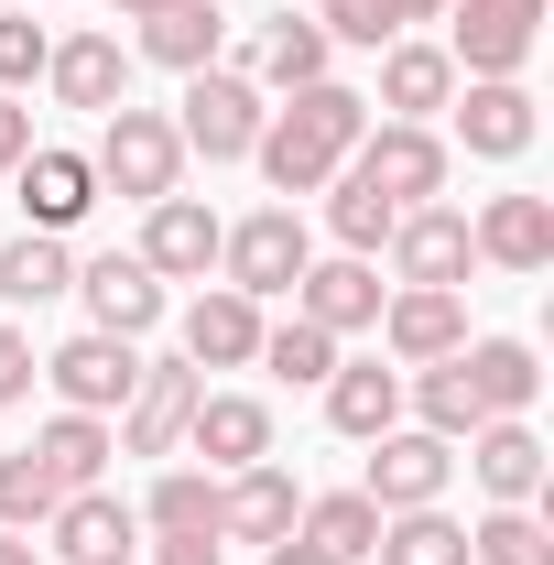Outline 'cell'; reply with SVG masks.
I'll list each match as a JSON object with an SVG mask.
<instances>
[{
  "instance_id": "6da1fadb",
  "label": "cell",
  "mask_w": 554,
  "mask_h": 565,
  "mask_svg": "<svg viewBox=\"0 0 554 565\" xmlns=\"http://www.w3.org/2000/svg\"><path fill=\"white\" fill-rule=\"evenodd\" d=\"M359 131H370V98L338 87V76H316V87H294L273 120H262L251 163L273 174V196H327V174L359 152Z\"/></svg>"
},
{
  "instance_id": "7a4b0ae2",
  "label": "cell",
  "mask_w": 554,
  "mask_h": 565,
  "mask_svg": "<svg viewBox=\"0 0 554 565\" xmlns=\"http://www.w3.org/2000/svg\"><path fill=\"white\" fill-rule=\"evenodd\" d=\"M87 174H98V196L152 207V196H174V185H185V141H174V120H163V109H131V98H120V109L98 120Z\"/></svg>"
},
{
  "instance_id": "3957f363",
  "label": "cell",
  "mask_w": 554,
  "mask_h": 565,
  "mask_svg": "<svg viewBox=\"0 0 554 565\" xmlns=\"http://www.w3.org/2000/svg\"><path fill=\"white\" fill-rule=\"evenodd\" d=\"M305 262H316V228H305V207H251L228 239H217V273H228V294H251V305L294 294V282H305Z\"/></svg>"
},
{
  "instance_id": "277c9868",
  "label": "cell",
  "mask_w": 554,
  "mask_h": 565,
  "mask_svg": "<svg viewBox=\"0 0 554 565\" xmlns=\"http://www.w3.org/2000/svg\"><path fill=\"white\" fill-rule=\"evenodd\" d=\"M174 109H185L174 141H185V152H207V163H239V152L262 141V120H273V109H262V87H251L239 66H196Z\"/></svg>"
},
{
  "instance_id": "5b68a950",
  "label": "cell",
  "mask_w": 554,
  "mask_h": 565,
  "mask_svg": "<svg viewBox=\"0 0 554 565\" xmlns=\"http://www.w3.org/2000/svg\"><path fill=\"white\" fill-rule=\"evenodd\" d=\"M457 33H446V66L457 76H522L533 66V44H544V0H468V11H446Z\"/></svg>"
},
{
  "instance_id": "8992f818",
  "label": "cell",
  "mask_w": 554,
  "mask_h": 565,
  "mask_svg": "<svg viewBox=\"0 0 554 565\" xmlns=\"http://www.w3.org/2000/svg\"><path fill=\"white\" fill-rule=\"evenodd\" d=\"M348 174H370L392 207H435L446 196V141H435V120H381V131H359Z\"/></svg>"
},
{
  "instance_id": "52a82bcc",
  "label": "cell",
  "mask_w": 554,
  "mask_h": 565,
  "mask_svg": "<svg viewBox=\"0 0 554 565\" xmlns=\"http://www.w3.org/2000/svg\"><path fill=\"white\" fill-rule=\"evenodd\" d=\"M381 250H392V273H403V282H424V294H468V273H479L468 207H403Z\"/></svg>"
},
{
  "instance_id": "ba28073f",
  "label": "cell",
  "mask_w": 554,
  "mask_h": 565,
  "mask_svg": "<svg viewBox=\"0 0 554 565\" xmlns=\"http://www.w3.org/2000/svg\"><path fill=\"white\" fill-rule=\"evenodd\" d=\"M196 392H207L196 359H141L131 403H120V457H174V446H185V414H196Z\"/></svg>"
},
{
  "instance_id": "9c48e42d",
  "label": "cell",
  "mask_w": 554,
  "mask_h": 565,
  "mask_svg": "<svg viewBox=\"0 0 554 565\" xmlns=\"http://www.w3.org/2000/svg\"><path fill=\"white\" fill-rule=\"evenodd\" d=\"M76 305H87V327H98V338H152V327H163V282L141 273V250H98V262H76V282H66Z\"/></svg>"
},
{
  "instance_id": "30bf717a",
  "label": "cell",
  "mask_w": 554,
  "mask_h": 565,
  "mask_svg": "<svg viewBox=\"0 0 554 565\" xmlns=\"http://www.w3.org/2000/svg\"><path fill=\"white\" fill-rule=\"evenodd\" d=\"M446 479H457V446H446V435H403V424H392V435H370V479H359V490H370V511H424V500H446Z\"/></svg>"
},
{
  "instance_id": "8fae6325",
  "label": "cell",
  "mask_w": 554,
  "mask_h": 565,
  "mask_svg": "<svg viewBox=\"0 0 554 565\" xmlns=\"http://www.w3.org/2000/svg\"><path fill=\"white\" fill-rule=\"evenodd\" d=\"M44 381H55V403H66V414H120V403H131V381H141V349H131V338L76 327L66 349L44 359Z\"/></svg>"
},
{
  "instance_id": "7c38bea8",
  "label": "cell",
  "mask_w": 554,
  "mask_h": 565,
  "mask_svg": "<svg viewBox=\"0 0 554 565\" xmlns=\"http://www.w3.org/2000/svg\"><path fill=\"white\" fill-rule=\"evenodd\" d=\"M185 457H207V479L262 468V457H273V403H262V392H196V414H185Z\"/></svg>"
},
{
  "instance_id": "4fadbf2b",
  "label": "cell",
  "mask_w": 554,
  "mask_h": 565,
  "mask_svg": "<svg viewBox=\"0 0 554 565\" xmlns=\"http://www.w3.org/2000/svg\"><path fill=\"white\" fill-rule=\"evenodd\" d=\"M11 185H22V228H44V239H66L76 217L98 207V174H87V152H66V141H33L11 163Z\"/></svg>"
},
{
  "instance_id": "5bb4252c",
  "label": "cell",
  "mask_w": 554,
  "mask_h": 565,
  "mask_svg": "<svg viewBox=\"0 0 554 565\" xmlns=\"http://www.w3.org/2000/svg\"><path fill=\"white\" fill-rule=\"evenodd\" d=\"M217 207H196V196H152V217H141V273L152 282H207L217 273Z\"/></svg>"
},
{
  "instance_id": "9a60e30c",
  "label": "cell",
  "mask_w": 554,
  "mask_h": 565,
  "mask_svg": "<svg viewBox=\"0 0 554 565\" xmlns=\"http://www.w3.org/2000/svg\"><path fill=\"white\" fill-rule=\"evenodd\" d=\"M381 349L403 359V370H424V359H457V349H468V294H424V282L381 294Z\"/></svg>"
},
{
  "instance_id": "2e32d148",
  "label": "cell",
  "mask_w": 554,
  "mask_h": 565,
  "mask_svg": "<svg viewBox=\"0 0 554 565\" xmlns=\"http://www.w3.org/2000/svg\"><path fill=\"white\" fill-rule=\"evenodd\" d=\"M446 109H457V141H468L479 163L533 152V87H522V76H468V98H446Z\"/></svg>"
},
{
  "instance_id": "e0dca14e",
  "label": "cell",
  "mask_w": 554,
  "mask_h": 565,
  "mask_svg": "<svg viewBox=\"0 0 554 565\" xmlns=\"http://www.w3.org/2000/svg\"><path fill=\"white\" fill-rule=\"evenodd\" d=\"M294 316H305V327H327V338H359V327H381V273H370L359 250H338V262H305V282H294Z\"/></svg>"
},
{
  "instance_id": "ac0fdd59",
  "label": "cell",
  "mask_w": 554,
  "mask_h": 565,
  "mask_svg": "<svg viewBox=\"0 0 554 565\" xmlns=\"http://www.w3.org/2000/svg\"><path fill=\"white\" fill-rule=\"evenodd\" d=\"M294 511H305V490L283 479L273 457H262V468H228V479H217V544H283Z\"/></svg>"
},
{
  "instance_id": "d6986e66",
  "label": "cell",
  "mask_w": 554,
  "mask_h": 565,
  "mask_svg": "<svg viewBox=\"0 0 554 565\" xmlns=\"http://www.w3.org/2000/svg\"><path fill=\"white\" fill-rule=\"evenodd\" d=\"M44 87H55L66 109H87V120H109V109L131 98V55H120L109 33H66V44L44 55Z\"/></svg>"
},
{
  "instance_id": "ffe728a7",
  "label": "cell",
  "mask_w": 554,
  "mask_h": 565,
  "mask_svg": "<svg viewBox=\"0 0 554 565\" xmlns=\"http://www.w3.org/2000/svg\"><path fill=\"white\" fill-rule=\"evenodd\" d=\"M185 359H196V370H251V359H262V305L228 294V282H207V294L185 305Z\"/></svg>"
},
{
  "instance_id": "44dd1931",
  "label": "cell",
  "mask_w": 554,
  "mask_h": 565,
  "mask_svg": "<svg viewBox=\"0 0 554 565\" xmlns=\"http://www.w3.org/2000/svg\"><path fill=\"white\" fill-rule=\"evenodd\" d=\"M131 533H141V511L120 490H66V500H55V522H44V555H66V565L131 555Z\"/></svg>"
},
{
  "instance_id": "7402d4cb",
  "label": "cell",
  "mask_w": 554,
  "mask_h": 565,
  "mask_svg": "<svg viewBox=\"0 0 554 565\" xmlns=\"http://www.w3.org/2000/svg\"><path fill=\"white\" fill-rule=\"evenodd\" d=\"M316 392H327V424H338V435H359V446L403 424V370H381V359H338Z\"/></svg>"
},
{
  "instance_id": "603a6c76",
  "label": "cell",
  "mask_w": 554,
  "mask_h": 565,
  "mask_svg": "<svg viewBox=\"0 0 554 565\" xmlns=\"http://www.w3.org/2000/svg\"><path fill=\"white\" fill-rule=\"evenodd\" d=\"M468 239H479V262H500V273H544L554 262V207L544 196H489L468 217Z\"/></svg>"
},
{
  "instance_id": "cb8c5ba5",
  "label": "cell",
  "mask_w": 554,
  "mask_h": 565,
  "mask_svg": "<svg viewBox=\"0 0 554 565\" xmlns=\"http://www.w3.org/2000/svg\"><path fill=\"white\" fill-rule=\"evenodd\" d=\"M468 468H479L489 500H533L544 490V435H533L522 414H489L479 435H468Z\"/></svg>"
},
{
  "instance_id": "d4e9b609",
  "label": "cell",
  "mask_w": 554,
  "mask_h": 565,
  "mask_svg": "<svg viewBox=\"0 0 554 565\" xmlns=\"http://www.w3.org/2000/svg\"><path fill=\"white\" fill-rule=\"evenodd\" d=\"M327 55H338V44H327V33H316V11H305V22H294V11H283V22H262V33H251V87H283V98H294V87H316V76H327Z\"/></svg>"
},
{
  "instance_id": "484cf974",
  "label": "cell",
  "mask_w": 554,
  "mask_h": 565,
  "mask_svg": "<svg viewBox=\"0 0 554 565\" xmlns=\"http://www.w3.org/2000/svg\"><path fill=\"white\" fill-rule=\"evenodd\" d=\"M446 98H457L446 44H414V33H403V44H381V109H392V120H435Z\"/></svg>"
},
{
  "instance_id": "4316f807",
  "label": "cell",
  "mask_w": 554,
  "mask_h": 565,
  "mask_svg": "<svg viewBox=\"0 0 554 565\" xmlns=\"http://www.w3.org/2000/svg\"><path fill=\"white\" fill-rule=\"evenodd\" d=\"M457 370H468L479 414H533V392H544V359L522 349V338H468V349H457Z\"/></svg>"
},
{
  "instance_id": "83f0119b",
  "label": "cell",
  "mask_w": 554,
  "mask_h": 565,
  "mask_svg": "<svg viewBox=\"0 0 554 565\" xmlns=\"http://www.w3.org/2000/svg\"><path fill=\"white\" fill-rule=\"evenodd\" d=\"M217 44H228V22H217V0H163V11L141 22V55H152V66H174V76L217 66Z\"/></svg>"
},
{
  "instance_id": "f1b7e54d",
  "label": "cell",
  "mask_w": 554,
  "mask_h": 565,
  "mask_svg": "<svg viewBox=\"0 0 554 565\" xmlns=\"http://www.w3.org/2000/svg\"><path fill=\"white\" fill-rule=\"evenodd\" d=\"M370 565H468V522H446V500H424V511H381Z\"/></svg>"
},
{
  "instance_id": "f546056e",
  "label": "cell",
  "mask_w": 554,
  "mask_h": 565,
  "mask_svg": "<svg viewBox=\"0 0 554 565\" xmlns=\"http://www.w3.org/2000/svg\"><path fill=\"white\" fill-rule=\"evenodd\" d=\"M294 533L316 544L327 565H370V544H381V511H370V490H327L294 511Z\"/></svg>"
},
{
  "instance_id": "4dcf8cb0",
  "label": "cell",
  "mask_w": 554,
  "mask_h": 565,
  "mask_svg": "<svg viewBox=\"0 0 554 565\" xmlns=\"http://www.w3.org/2000/svg\"><path fill=\"white\" fill-rule=\"evenodd\" d=\"M446 11H457V0H327V11H316V33H327V44H370V55H381V44H403L414 22H446Z\"/></svg>"
},
{
  "instance_id": "1f68e13d",
  "label": "cell",
  "mask_w": 554,
  "mask_h": 565,
  "mask_svg": "<svg viewBox=\"0 0 554 565\" xmlns=\"http://www.w3.org/2000/svg\"><path fill=\"white\" fill-rule=\"evenodd\" d=\"M66 282H76V250H66V239H44V228H22V239L0 250V305H11V316L55 305Z\"/></svg>"
},
{
  "instance_id": "d6a6232c",
  "label": "cell",
  "mask_w": 554,
  "mask_h": 565,
  "mask_svg": "<svg viewBox=\"0 0 554 565\" xmlns=\"http://www.w3.org/2000/svg\"><path fill=\"white\" fill-rule=\"evenodd\" d=\"M33 457H44L66 490H98V468L120 457V435H109V414H55L44 435H33Z\"/></svg>"
},
{
  "instance_id": "836d02e7",
  "label": "cell",
  "mask_w": 554,
  "mask_h": 565,
  "mask_svg": "<svg viewBox=\"0 0 554 565\" xmlns=\"http://www.w3.org/2000/svg\"><path fill=\"white\" fill-rule=\"evenodd\" d=\"M468 565H554V533L533 500H489V522L468 533Z\"/></svg>"
},
{
  "instance_id": "e575fe53",
  "label": "cell",
  "mask_w": 554,
  "mask_h": 565,
  "mask_svg": "<svg viewBox=\"0 0 554 565\" xmlns=\"http://www.w3.org/2000/svg\"><path fill=\"white\" fill-rule=\"evenodd\" d=\"M392 196H381V185H370V174H327V228H338V250H359V262H370V250H381V239H392Z\"/></svg>"
},
{
  "instance_id": "d590c367",
  "label": "cell",
  "mask_w": 554,
  "mask_h": 565,
  "mask_svg": "<svg viewBox=\"0 0 554 565\" xmlns=\"http://www.w3.org/2000/svg\"><path fill=\"white\" fill-rule=\"evenodd\" d=\"M403 392H414V414H424V435H446V446H457V435H479V392H468V370H457V359H424L414 381H403Z\"/></svg>"
},
{
  "instance_id": "8d00e7d4",
  "label": "cell",
  "mask_w": 554,
  "mask_h": 565,
  "mask_svg": "<svg viewBox=\"0 0 554 565\" xmlns=\"http://www.w3.org/2000/svg\"><path fill=\"white\" fill-rule=\"evenodd\" d=\"M141 522H152V533H217V479L207 468H163V479L141 490Z\"/></svg>"
},
{
  "instance_id": "74e56055",
  "label": "cell",
  "mask_w": 554,
  "mask_h": 565,
  "mask_svg": "<svg viewBox=\"0 0 554 565\" xmlns=\"http://www.w3.org/2000/svg\"><path fill=\"white\" fill-rule=\"evenodd\" d=\"M55 500H66V479L22 446V457H0V533H44L55 522Z\"/></svg>"
},
{
  "instance_id": "f35d334b",
  "label": "cell",
  "mask_w": 554,
  "mask_h": 565,
  "mask_svg": "<svg viewBox=\"0 0 554 565\" xmlns=\"http://www.w3.org/2000/svg\"><path fill=\"white\" fill-rule=\"evenodd\" d=\"M262 370H273V381H327V370H338V338L305 327V316H283V327H262Z\"/></svg>"
},
{
  "instance_id": "ab89813d",
  "label": "cell",
  "mask_w": 554,
  "mask_h": 565,
  "mask_svg": "<svg viewBox=\"0 0 554 565\" xmlns=\"http://www.w3.org/2000/svg\"><path fill=\"white\" fill-rule=\"evenodd\" d=\"M44 55H55V44H44V22H22V11H0V98H22V87L44 76Z\"/></svg>"
},
{
  "instance_id": "60d3db41",
  "label": "cell",
  "mask_w": 554,
  "mask_h": 565,
  "mask_svg": "<svg viewBox=\"0 0 554 565\" xmlns=\"http://www.w3.org/2000/svg\"><path fill=\"white\" fill-rule=\"evenodd\" d=\"M33 381H44V359H33V338H22L11 316H0V403H22Z\"/></svg>"
},
{
  "instance_id": "b9f144b4",
  "label": "cell",
  "mask_w": 554,
  "mask_h": 565,
  "mask_svg": "<svg viewBox=\"0 0 554 565\" xmlns=\"http://www.w3.org/2000/svg\"><path fill=\"white\" fill-rule=\"evenodd\" d=\"M152 565H228V544H217V533H163Z\"/></svg>"
},
{
  "instance_id": "7bdbcfd3",
  "label": "cell",
  "mask_w": 554,
  "mask_h": 565,
  "mask_svg": "<svg viewBox=\"0 0 554 565\" xmlns=\"http://www.w3.org/2000/svg\"><path fill=\"white\" fill-rule=\"evenodd\" d=\"M22 152H33V109H22V98H0V174H11Z\"/></svg>"
},
{
  "instance_id": "ee69618b",
  "label": "cell",
  "mask_w": 554,
  "mask_h": 565,
  "mask_svg": "<svg viewBox=\"0 0 554 565\" xmlns=\"http://www.w3.org/2000/svg\"><path fill=\"white\" fill-rule=\"evenodd\" d=\"M262 565H327V555H316L305 533H283V544H262Z\"/></svg>"
},
{
  "instance_id": "f6af8a7d",
  "label": "cell",
  "mask_w": 554,
  "mask_h": 565,
  "mask_svg": "<svg viewBox=\"0 0 554 565\" xmlns=\"http://www.w3.org/2000/svg\"><path fill=\"white\" fill-rule=\"evenodd\" d=\"M0 565H44V544L33 533H0Z\"/></svg>"
},
{
  "instance_id": "bcb514c9",
  "label": "cell",
  "mask_w": 554,
  "mask_h": 565,
  "mask_svg": "<svg viewBox=\"0 0 554 565\" xmlns=\"http://www.w3.org/2000/svg\"><path fill=\"white\" fill-rule=\"evenodd\" d=\"M109 11H131V22H152V11H163V0H109Z\"/></svg>"
},
{
  "instance_id": "7dc6e473",
  "label": "cell",
  "mask_w": 554,
  "mask_h": 565,
  "mask_svg": "<svg viewBox=\"0 0 554 565\" xmlns=\"http://www.w3.org/2000/svg\"><path fill=\"white\" fill-rule=\"evenodd\" d=\"M87 565H131V555H87Z\"/></svg>"
}]
</instances>
